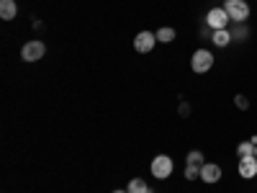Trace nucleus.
I'll use <instances>...</instances> for the list:
<instances>
[{
	"label": "nucleus",
	"mask_w": 257,
	"mask_h": 193,
	"mask_svg": "<svg viewBox=\"0 0 257 193\" xmlns=\"http://www.w3.org/2000/svg\"><path fill=\"white\" fill-rule=\"evenodd\" d=\"M155 44H157V34H152V31H139L134 36V49L139 54H149L155 49Z\"/></svg>",
	"instance_id": "423d86ee"
},
{
	"label": "nucleus",
	"mask_w": 257,
	"mask_h": 193,
	"mask_svg": "<svg viewBox=\"0 0 257 193\" xmlns=\"http://www.w3.org/2000/svg\"><path fill=\"white\" fill-rule=\"evenodd\" d=\"M254 147H257V144H254L252 139L242 142V144L237 147V155H239V160H242V157H252V155H254Z\"/></svg>",
	"instance_id": "ddd939ff"
},
{
	"label": "nucleus",
	"mask_w": 257,
	"mask_h": 193,
	"mask_svg": "<svg viewBox=\"0 0 257 193\" xmlns=\"http://www.w3.org/2000/svg\"><path fill=\"white\" fill-rule=\"evenodd\" d=\"M185 178L188 180H198L201 178V165H185Z\"/></svg>",
	"instance_id": "dca6fc26"
},
{
	"label": "nucleus",
	"mask_w": 257,
	"mask_h": 193,
	"mask_svg": "<svg viewBox=\"0 0 257 193\" xmlns=\"http://www.w3.org/2000/svg\"><path fill=\"white\" fill-rule=\"evenodd\" d=\"M224 11L229 13L231 24H244L249 18V6L244 0H224Z\"/></svg>",
	"instance_id": "f257e3e1"
},
{
	"label": "nucleus",
	"mask_w": 257,
	"mask_h": 193,
	"mask_svg": "<svg viewBox=\"0 0 257 193\" xmlns=\"http://www.w3.org/2000/svg\"><path fill=\"white\" fill-rule=\"evenodd\" d=\"M178 111H180V116H188V114H190V106H188V103L183 101V103H180V109H178Z\"/></svg>",
	"instance_id": "6ab92c4d"
},
{
	"label": "nucleus",
	"mask_w": 257,
	"mask_h": 193,
	"mask_svg": "<svg viewBox=\"0 0 257 193\" xmlns=\"http://www.w3.org/2000/svg\"><path fill=\"white\" fill-rule=\"evenodd\" d=\"M254 157H257V147H254Z\"/></svg>",
	"instance_id": "412c9836"
},
{
	"label": "nucleus",
	"mask_w": 257,
	"mask_h": 193,
	"mask_svg": "<svg viewBox=\"0 0 257 193\" xmlns=\"http://www.w3.org/2000/svg\"><path fill=\"white\" fill-rule=\"evenodd\" d=\"M128 193H155L152 188L147 185V180H142V178H134V180H128V188H126Z\"/></svg>",
	"instance_id": "f8f14e48"
},
{
	"label": "nucleus",
	"mask_w": 257,
	"mask_h": 193,
	"mask_svg": "<svg viewBox=\"0 0 257 193\" xmlns=\"http://www.w3.org/2000/svg\"><path fill=\"white\" fill-rule=\"evenodd\" d=\"M213 67V54L208 49H196L190 57V70L196 72V75H203Z\"/></svg>",
	"instance_id": "f03ea898"
},
{
	"label": "nucleus",
	"mask_w": 257,
	"mask_h": 193,
	"mask_svg": "<svg viewBox=\"0 0 257 193\" xmlns=\"http://www.w3.org/2000/svg\"><path fill=\"white\" fill-rule=\"evenodd\" d=\"M239 175L242 178H254L257 175V157H242L239 160Z\"/></svg>",
	"instance_id": "6e6552de"
},
{
	"label": "nucleus",
	"mask_w": 257,
	"mask_h": 193,
	"mask_svg": "<svg viewBox=\"0 0 257 193\" xmlns=\"http://www.w3.org/2000/svg\"><path fill=\"white\" fill-rule=\"evenodd\" d=\"M149 170H152V175L157 180H165V178L173 175V160H170L167 155H157L152 160V165H149Z\"/></svg>",
	"instance_id": "20e7f679"
},
{
	"label": "nucleus",
	"mask_w": 257,
	"mask_h": 193,
	"mask_svg": "<svg viewBox=\"0 0 257 193\" xmlns=\"http://www.w3.org/2000/svg\"><path fill=\"white\" fill-rule=\"evenodd\" d=\"M16 13H18L16 0H0V18H3V21H13Z\"/></svg>",
	"instance_id": "1a4fd4ad"
},
{
	"label": "nucleus",
	"mask_w": 257,
	"mask_h": 193,
	"mask_svg": "<svg viewBox=\"0 0 257 193\" xmlns=\"http://www.w3.org/2000/svg\"><path fill=\"white\" fill-rule=\"evenodd\" d=\"M113 193H128V190H113Z\"/></svg>",
	"instance_id": "aec40b11"
},
{
	"label": "nucleus",
	"mask_w": 257,
	"mask_h": 193,
	"mask_svg": "<svg viewBox=\"0 0 257 193\" xmlns=\"http://www.w3.org/2000/svg\"><path fill=\"white\" fill-rule=\"evenodd\" d=\"M173 39H175V29H173V26H162V29L157 31V41H162V44H170Z\"/></svg>",
	"instance_id": "4468645a"
},
{
	"label": "nucleus",
	"mask_w": 257,
	"mask_h": 193,
	"mask_svg": "<svg viewBox=\"0 0 257 193\" xmlns=\"http://www.w3.org/2000/svg\"><path fill=\"white\" fill-rule=\"evenodd\" d=\"M201 180L208 183V185L219 183V180H221V165H216V162H203V165H201Z\"/></svg>",
	"instance_id": "0eeeda50"
},
{
	"label": "nucleus",
	"mask_w": 257,
	"mask_h": 193,
	"mask_svg": "<svg viewBox=\"0 0 257 193\" xmlns=\"http://www.w3.org/2000/svg\"><path fill=\"white\" fill-rule=\"evenodd\" d=\"M234 106H237V109H242V111H247V109H249V101H247L244 95H237V98H234Z\"/></svg>",
	"instance_id": "f3484780"
},
{
	"label": "nucleus",
	"mask_w": 257,
	"mask_h": 193,
	"mask_svg": "<svg viewBox=\"0 0 257 193\" xmlns=\"http://www.w3.org/2000/svg\"><path fill=\"white\" fill-rule=\"evenodd\" d=\"M44 54H47V47H44V41H39V39L26 41L24 49H21V59L24 62H39Z\"/></svg>",
	"instance_id": "7ed1b4c3"
},
{
	"label": "nucleus",
	"mask_w": 257,
	"mask_h": 193,
	"mask_svg": "<svg viewBox=\"0 0 257 193\" xmlns=\"http://www.w3.org/2000/svg\"><path fill=\"white\" fill-rule=\"evenodd\" d=\"M211 36H213V29L211 26H203L201 29V39H211Z\"/></svg>",
	"instance_id": "a211bd4d"
},
{
	"label": "nucleus",
	"mask_w": 257,
	"mask_h": 193,
	"mask_svg": "<svg viewBox=\"0 0 257 193\" xmlns=\"http://www.w3.org/2000/svg\"><path fill=\"white\" fill-rule=\"evenodd\" d=\"M185 165H203V152H198V149H190L188 157H185Z\"/></svg>",
	"instance_id": "2eb2a0df"
},
{
	"label": "nucleus",
	"mask_w": 257,
	"mask_h": 193,
	"mask_svg": "<svg viewBox=\"0 0 257 193\" xmlns=\"http://www.w3.org/2000/svg\"><path fill=\"white\" fill-rule=\"evenodd\" d=\"M211 41H213L216 47H229V44H231V34H229V29H219V31H213Z\"/></svg>",
	"instance_id": "9d476101"
},
{
	"label": "nucleus",
	"mask_w": 257,
	"mask_h": 193,
	"mask_svg": "<svg viewBox=\"0 0 257 193\" xmlns=\"http://www.w3.org/2000/svg\"><path fill=\"white\" fill-rule=\"evenodd\" d=\"M229 24H231V18H229V13H226L224 8H211V11L206 13V26H211L213 31L229 29Z\"/></svg>",
	"instance_id": "39448f33"
},
{
	"label": "nucleus",
	"mask_w": 257,
	"mask_h": 193,
	"mask_svg": "<svg viewBox=\"0 0 257 193\" xmlns=\"http://www.w3.org/2000/svg\"><path fill=\"white\" fill-rule=\"evenodd\" d=\"M229 34H231V41H244L249 36V29H247V24H234L229 29Z\"/></svg>",
	"instance_id": "9b49d317"
}]
</instances>
